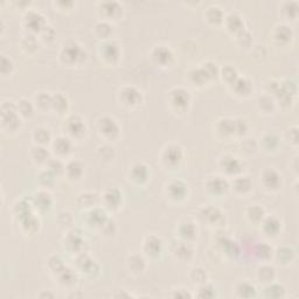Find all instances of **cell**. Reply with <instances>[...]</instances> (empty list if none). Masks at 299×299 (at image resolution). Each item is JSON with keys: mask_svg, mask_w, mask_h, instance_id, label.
<instances>
[{"mask_svg": "<svg viewBox=\"0 0 299 299\" xmlns=\"http://www.w3.org/2000/svg\"><path fill=\"white\" fill-rule=\"evenodd\" d=\"M180 236L183 239H192L195 238V234H197V229H195L194 223L192 222H185V223L180 224Z\"/></svg>", "mask_w": 299, "mask_h": 299, "instance_id": "obj_41", "label": "cell"}, {"mask_svg": "<svg viewBox=\"0 0 299 299\" xmlns=\"http://www.w3.org/2000/svg\"><path fill=\"white\" fill-rule=\"evenodd\" d=\"M17 110L19 112V115L21 118H31L34 115L35 111V105L31 100L21 99L17 102Z\"/></svg>", "mask_w": 299, "mask_h": 299, "instance_id": "obj_31", "label": "cell"}, {"mask_svg": "<svg viewBox=\"0 0 299 299\" xmlns=\"http://www.w3.org/2000/svg\"><path fill=\"white\" fill-rule=\"evenodd\" d=\"M260 145L265 151H274L279 145V138H278L276 133L268 132L260 139Z\"/></svg>", "mask_w": 299, "mask_h": 299, "instance_id": "obj_35", "label": "cell"}, {"mask_svg": "<svg viewBox=\"0 0 299 299\" xmlns=\"http://www.w3.org/2000/svg\"><path fill=\"white\" fill-rule=\"evenodd\" d=\"M295 251L291 249V248L289 247H282L279 248V249L277 250L276 256L279 262L282 263H286V262H291L292 260V256H294Z\"/></svg>", "mask_w": 299, "mask_h": 299, "instance_id": "obj_44", "label": "cell"}, {"mask_svg": "<svg viewBox=\"0 0 299 299\" xmlns=\"http://www.w3.org/2000/svg\"><path fill=\"white\" fill-rule=\"evenodd\" d=\"M256 253L259 254V256L263 259H269L272 255V249L269 247L268 244H262L257 248Z\"/></svg>", "mask_w": 299, "mask_h": 299, "instance_id": "obj_49", "label": "cell"}, {"mask_svg": "<svg viewBox=\"0 0 299 299\" xmlns=\"http://www.w3.org/2000/svg\"><path fill=\"white\" fill-rule=\"evenodd\" d=\"M22 23L25 28L27 29L29 34H40L46 27V20H44L43 16L39 12L35 11H28L27 13L23 16Z\"/></svg>", "mask_w": 299, "mask_h": 299, "instance_id": "obj_4", "label": "cell"}, {"mask_svg": "<svg viewBox=\"0 0 299 299\" xmlns=\"http://www.w3.org/2000/svg\"><path fill=\"white\" fill-rule=\"evenodd\" d=\"M283 12L284 13H286V17L288 18L296 19L298 14V2L297 1L285 2L283 7Z\"/></svg>", "mask_w": 299, "mask_h": 299, "instance_id": "obj_47", "label": "cell"}, {"mask_svg": "<svg viewBox=\"0 0 299 299\" xmlns=\"http://www.w3.org/2000/svg\"><path fill=\"white\" fill-rule=\"evenodd\" d=\"M236 291L239 292V295L241 297H253L256 294V288L253 284L248 282H242L239 283L236 288Z\"/></svg>", "mask_w": 299, "mask_h": 299, "instance_id": "obj_42", "label": "cell"}, {"mask_svg": "<svg viewBox=\"0 0 299 299\" xmlns=\"http://www.w3.org/2000/svg\"><path fill=\"white\" fill-rule=\"evenodd\" d=\"M97 5L100 6L99 11L102 13V20H105V21L111 22L112 20H118L123 13V6L118 1L99 2Z\"/></svg>", "mask_w": 299, "mask_h": 299, "instance_id": "obj_11", "label": "cell"}, {"mask_svg": "<svg viewBox=\"0 0 299 299\" xmlns=\"http://www.w3.org/2000/svg\"><path fill=\"white\" fill-rule=\"evenodd\" d=\"M73 150V140L68 136H59L53 141V152L60 159L67 157Z\"/></svg>", "mask_w": 299, "mask_h": 299, "instance_id": "obj_13", "label": "cell"}, {"mask_svg": "<svg viewBox=\"0 0 299 299\" xmlns=\"http://www.w3.org/2000/svg\"><path fill=\"white\" fill-rule=\"evenodd\" d=\"M221 75H222V78H223L224 81L228 82L230 85H232L234 82L236 81V79H238V73H236V70L234 69L233 67H230V73H228V68L224 67L223 69H222Z\"/></svg>", "mask_w": 299, "mask_h": 299, "instance_id": "obj_48", "label": "cell"}, {"mask_svg": "<svg viewBox=\"0 0 299 299\" xmlns=\"http://www.w3.org/2000/svg\"><path fill=\"white\" fill-rule=\"evenodd\" d=\"M85 52L81 48L78 42L69 41L62 46L60 53V60L68 67H73L75 64H80L83 59H85Z\"/></svg>", "mask_w": 299, "mask_h": 299, "instance_id": "obj_2", "label": "cell"}, {"mask_svg": "<svg viewBox=\"0 0 299 299\" xmlns=\"http://www.w3.org/2000/svg\"><path fill=\"white\" fill-rule=\"evenodd\" d=\"M53 105V96L49 93H39L35 100V106L40 110H49Z\"/></svg>", "mask_w": 299, "mask_h": 299, "instance_id": "obj_37", "label": "cell"}, {"mask_svg": "<svg viewBox=\"0 0 299 299\" xmlns=\"http://www.w3.org/2000/svg\"><path fill=\"white\" fill-rule=\"evenodd\" d=\"M66 131L70 139L74 138L76 140H80L87 133V125L80 116H70L67 118Z\"/></svg>", "mask_w": 299, "mask_h": 299, "instance_id": "obj_8", "label": "cell"}, {"mask_svg": "<svg viewBox=\"0 0 299 299\" xmlns=\"http://www.w3.org/2000/svg\"><path fill=\"white\" fill-rule=\"evenodd\" d=\"M292 37H294V32L286 23H280V25L275 27L274 39L279 44L289 43L292 40Z\"/></svg>", "mask_w": 299, "mask_h": 299, "instance_id": "obj_20", "label": "cell"}, {"mask_svg": "<svg viewBox=\"0 0 299 299\" xmlns=\"http://www.w3.org/2000/svg\"><path fill=\"white\" fill-rule=\"evenodd\" d=\"M152 56L157 63L161 64V66H167L174 59L173 52H172L171 48H168L167 46L155 47V49H153L152 52Z\"/></svg>", "mask_w": 299, "mask_h": 299, "instance_id": "obj_19", "label": "cell"}, {"mask_svg": "<svg viewBox=\"0 0 299 299\" xmlns=\"http://www.w3.org/2000/svg\"><path fill=\"white\" fill-rule=\"evenodd\" d=\"M187 185L182 180H173L167 186L168 198L174 201L183 200L187 195Z\"/></svg>", "mask_w": 299, "mask_h": 299, "instance_id": "obj_15", "label": "cell"}, {"mask_svg": "<svg viewBox=\"0 0 299 299\" xmlns=\"http://www.w3.org/2000/svg\"><path fill=\"white\" fill-rule=\"evenodd\" d=\"M84 173V166L80 160H70L66 164L64 176L70 181H79Z\"/></svg>", "mask_w": 299, "mask_h": 299, "instance_id": "obj_18", "label": "cell"}, {"mask_svg": "<svg viewBox=\"0 0 299 299\" xmlns=\"http://www.w3.org/2000/svg\"><path fill=\"white\" fill-rule=\"evenodd\" d=\"M171 105L178 111H183L188 108L191 103V95L189 91L183 88H174L170 93Z\"/></svg>", "mask_w": 299, "mask_h": 299, "instance_id": "obj_9", "label": "cell"}, {"mask_svg": "<svg viewBox=\"0 0 299 299\" xmlns=\"http://www.w3.org/2000/svg\"><path fill=\"white\" fill-rule=\"evenodd\" d=\"M242 151L247 155H253L259 149V143L254 138H243L241 140Z\"/></svg>", "mask_w": 299, "mask_h": 299, "instance_id": "obj_43", "label": "cell"}, {"mask_svg": "<svg viewBox=\"0 0 299 299\" xmlns=\"http://www.w3.org/2000/svg\"><path fill=\"white\" fill-rule=\"evenodd\" d=\"M219 166L228 176L236 177L242 172V161L233 155H223L219 160Z\"/></svg>", "mask_w": 299, "mask_h": 299, "instance_id": "obj_12", "label": "cell"}, {"mask_svg": "<svg viewBox=\"0 0 299 299\" xmlns=\"http://www.w3.org/2000/svg\"><path fill=\"white\" fill-rule=\"evenodd\" d=\"M149 168L143 162H137L130 170V179L137 185H143L149 179Z\"/></svg>", "mask_w": 299, "mask_h": 299, "instance_id": "obj_16", "label": "cell"}, {"mask_svg": "<svg viewBox=\"0 0 299 299\" xmlns=\"http://www.w3.org/2000/svg\"><path fill=\"white\" fill-rule=\"evenodd\" d=\"M68 108H69V100L64 95L59 93L53 96V110L58 112V114H63L68 110Z\"/></svg>", "mask_w": 299, "mask_h": 299, "instance_id": "obj_34", "label": "cell"}, {"mask_svg": "<svg viewBox=\"0 0 299 299\" xmlns=\"http://www.w3.org/2000/svg\"><path fill=\"white\" fill-rule=\"evenodd\" d=\"M35 206L41 211H48L52 206V198L47 192H39L35 195Z\"/></svg>", "mask_w": 299, "mask_h": 299, "instance_id": "obj_38", "label": "cell"}, {"mask_svg": "<svg viewBox=\"0 0 299 299\" xmlns=\"http://www.w3.org/2000/svg\"><path fill=\"white\" fill-rule=\"evenodd\" d=\"M13 69H14L13 61H12L10 58H7V56L2 54L1 60H0V72H1L2 75H8V74H12Z\"/></svg>", "mask_w": 299, "mask_h": 299, "instance_id": "obj_45", "label": "cell"}, {"mask_svg": "<svg viewBox=\"0 0 299 299\" xmlns=\"http://www.w3.org/2000/svg\"><path fill=\"white\" fill-rule=\"evenodd\" d=\"M263 187L269 192H276L282 186V176L275 168H265L260 176Z\"/></svg>", "mask_w": 299, "mask_h": 299, "instance_id": "obj_10", "label": "cell"}, {"mask_svg": "<svg viewBox=\"0 0 299 299\" xmlns=\"http://www.w3.org/2000/svg\"><path fill=\"white\" fill-rule=\"evenodd\" d=\"M242 84H243V85H241V83L239 82V78H238V79H236V81L234 82L232 85L234 88H235L236 94L241 95V96H243V95H244V96H248V95L250 94L251 89H253L251 82L248 79L242 78Z\"/></svg>", "mask_w": 299, "mask_h": 299, "instance_id": "obj_40", "label": "cell"}, {"mask_svg": "<svg viewBox=\"0 0 299 299\" xmlns=\"http://www.w3.org/2000/svg\"><path fill=\"white\" fill-rule=\"evenodd\" d=\"M257 105H259L260 111L270 112L274 110L275 108V100L271 97V95L265 94L259 97V100H257Z\"/></svg>", "mask_w": 299, "mask_h": 299, "instance_id": "obj_39", "label": "cell"}, {"mask_svg": "<svg viewBox=\"0 0 299 299\" xmlns=\"http://www.w3.org/2000/svg\"><path fill=\"white\" fill-rule=\"evenodd\" d=\"M11 103L4 102L1 105V128L7 133L16 132L21 126V116L17 110V105Z\"/></svg>", "mask_w": 299, "mask_h": 299, "instance_id": "obj_1", "label": "cell"}, {"mask_svg": "<svg viewBox=\"0 0 299 299\" xmlns=\"http://www.w3.org/2000/svg\"><path fill=\"white\" fill-rule=\"evenodd\" d=\"M100 56L108 64H116L120 56V44L115 41H104L100 47Z\"/></svg>", "mask_w": 299, "mask_h": 299, "instance_id": "obj_6", "label": "cell"}, {"mask_svg": "<svg viewBox=\"0 0 299 299\" xmlns=\"http://www.w3.org/2000/svg\"><path fill=\"white\" fill-rule=\"evenodd\" d=\"M97 131L100 137L104 138L105 140H115L120 137V128L115 118L104 116L97 120Z\"/></svg>", "mask_w": 299, "mask_h": 299, "instance_id": "obj_3", "label": "cell"}, {"mask_svg": "<svg viewBox=\"0 0 299 299\" xmlns=\"http://www.w3.org/2000/svg\"><path fill=\"white\" fill-rule=\"evenodd\" d=\"M105 207L109 209H117L120 207V201H122V193L117 188L108 189L103 197Z\"/></svg>", "mask_w": 299, "mask_h": 299, "instance_id": "obj_22", "label": "cell"}, {"mask_svg": "<svg viewBox=\"0 0 299 299\" xmlns=\"http://www.w3.org/2000/svg\"><path fill=\"white\" fill-rule=\"evenodd\" d=\"M183 158V152L182 149L179 146V145L176 144H171L167 145L164 150H162V153L160 156L161 162L165 165L166 167L174 168L177 166H179L180 162H181Z\"/></svg>", "mask_w": 299, "mask_h": 299, "instance_id": "obj_5", "label": "cell"}, {"mask_svg": "<svg viewBox=\"0 0 299 299\" xmlns=\"http://www.w3.org/2000/svg\"><path fill=\"white\" fill-rule=\"evenodd\" d=\"M128 266L130 272L133 274H141L146 268V260L144 259V257L139 254H133L129 257L128 259Z\"/></svg>", "mask_w": 299, "mask_h": 299, "instance_id": "obj_26", "label": "cell"}, {"mask_svg": "<svg viewBox=\"0 0 299 299\" xmlns=\"http://www.w3.org/2000/svg\"><path fill=\"white\" fill-rule=\"evenodd\" d=\"M21 49L26 54L33 55L34 53L38 52L39 49V43H38V38L37 35L27 33L23 37L21 40Z\"/></svg>", "mask_w": 299, "mask_h": 299, "instance_id": "obj_27", "label": "cell"}, {"mask_svg": "<svg viewBox=\"0 0 299 299\" xmlns=\"http://www.w3.org/2000/svg\"><path fill=\"white\" fill-rule=\"evenodd\" d=\"M31 157L32 160H33L35 164H47L49 160V151H47V149L44 146H41V145H35L31 149Z\"/></svg>", "mask_w": 299, "mask_h": 299, "instance_id": "obj_25", "label": "cell"}, {"mask_svg": "<svg viewBox=\"0 0 299 299\" xmlns=\"http://www.w3.org/2000/svg\"><path fill=\"white\" fill-rule=\"evenodd\" d=\"M224 21H226V26L228 31L233 32V33H239V32L243 31V21H242V18L239 16L238 13H230L227 18H224Z\"/></svg>", "mask_w": 299, "mask_h": 299, "instance_id": "obj_28", "label": "cell"}, {"mask_svg": "<svg viewBox=\"0 0 299 299\" xmlns=\"http://www.w3.org/2000/svg\"><path fill=\"white\" fill-rule=\"evenodd\" d=\"M263 230L268 236H277L280 230V221L276 216H265L262 221Z\"/></svg>", "mask_w": 299, "mask_h": 299, "instance_id": "obj_23", "label": "cell"}, {"mask_svg": "<svg viewBox=\"0 0 299 299\" xmlns=\"http://www.w3.org/2000/svg\"><path fill=\"white\" fill-rule=\"evenodd\" d=\"M275 277H276V270L271 265L264 264L259 266V270H257V278H259L260 283L270 284L274 282Z\"/></svg>", "mask_w": 299, "mask_h": 299, "instance_id": "obj_29", "label": "cell"}, {"mask_svg": "<svg viewBox=\"0 0 299 299\" xmlns=\"http://www.w3.org/2000/svg\"><path fill=\"white\" fill-rule=\"evenodd\" d=\"M232 187L238 194L245 195L251 192L253 183H251V180L249 179V177L236 176L235 178H234V180L232 182Z\"/></svg>", "mask_w": 299, "mask_h": 299, "instance_id": "obj_21", "label": "cell"}, {"mask_svg": "<svg viewBox=\"0 0 299 299\" xmlns=\"http://www.w3.org/2000/svg\"><path fill=\"white\" fill-rule=\"evenodd\" d=\"M191 278L195 284L202 285V284H205L207 282V280H206L207 279L206 271L201 268H195V269H193V270H192Z\"/></svg>", "mask_w": 299, "mask_h": 299, "instance_id": "obj_46", "label": "cell"}, {"mask_svg": "<svg viewBox=\"0 0 299 299\" xmlns=\"http://www.w3.org/2000/svg\"><path fill=\"white\" fill-rule=\"evenodd\" d=\"M207 189H208L209 193L215 194V195H222L223 193L229 189L230 185L228 182L227 179H224L223 177L220 176H214L211 177L208 180H207Z\"/></svg>", "mask_w": 299, "mask_h": 299, "instance_id": "obj_14", "label": "cell"}, {"mask_svg": "<svg viewBox=\"0 0 299 299\" xmlns=\"http://www.w3.org/2000/svg\"><path fill=\"white\" fill-rule=\"evenodd\" d=\"M245 214H247V218L249 219V221L253 222V223H260V222L263 221V219L265 218L264 208H262V207L259 205L248 207Z\"/></svg>", "mask_w": 299, "mask_h": 299, "instance_id": "obj_33", "label": "cell"}, {"mask_svg": "<svg viewBox=\"0 0 299 299\" xmlns=\"http://www.w3.org/2000/svg\"><path fill=\"white\" fill-rule=\"evenodd\" d=\"M95 33H96L100 39L108 41L112 34L111 22L105 21V20H100V21L96 22V25H95Z\"/></svg>", "mask_w": 299, "mask_h": 299, "instance_id": "obj_32", "label": "cell"}, {"mask_svg": "<svg viewBox=\"0 0 299 299\" xmlns=\"http://www.w3.org/2000/svg\"><path fill=\"white\" fill-rule=\"evenodd\" d=\"M33 139L37 145L46 146V145L49 144L50 140H52V133H50L49 129L44 128V126H39V128L34 129Z\"/></svg>", "mask_w": 299, "mask_h": 299, "instance_id": "obj_30", "label": "cell"}, {"mask_svg": "<svg viewBox=\"0 0 299 299\" xmlns=\"http://www.w3.org/2000/svg\"><path fill=\"white\" fill-rule=\"evenodd\" d=\"M118 100L120 104H123L126 108H137L141 104V93H139L136 88L133 87H124L118 93Z\"/></svg>", "mask_w": 299, "mask_h": 299, "instance_id": "obj_7", "label": "cell"}, {"mask_svg": "<svg viewBox=\"0 0 299 299\" xmlns=\"http://www.w3.org/2000/svg\"><path fill=\"white\" fill-rule=\"evenodd\" d=\"M218 130L219 135L223 138H229L233 137L234 135H236L235 132V124H234V120L230 118H222L218 122Z\"/></svg>", "mask_w": 299, "mask_h": 299, "instance_id": "obj_24", "label": "cell"}, {"mask_svg": "<svg viewBox=\"0 0 299 299\" xmlns=\"http://www.w3.org/2000/svg\"><path fill=\"white\" fill-rule=\"evenodd\" d=\"M161 249L162 241L160 238L156 235H149L144 239V251L146 255L156 257L161 253Z\"/></svg>", "mask_w": 299, "mask_h": 299, "instance_id": "obj_17", "label": "cell"}, {"mask_svg": "<svg viewBox=\"0 0 299 299\" xmlns=\"http://www.w3.org/2000/svg\"><path fill=\"white\" fill-rule=\"evenodd\" d=\"M206 20L213 25H218V23L224 21L223 12L218 6H212L206 12Z\"/></svg>", "mask_w": 299, "mask_h": 299, "instance_id": "obj_36", "label": "cell"}]
</instances>
